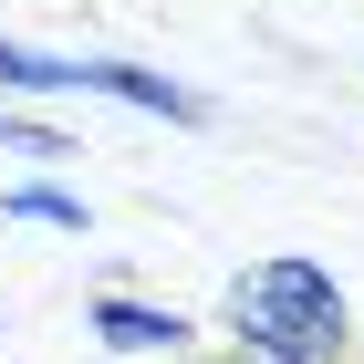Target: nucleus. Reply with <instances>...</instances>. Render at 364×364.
Here are the masks:
<instances>
[{"mask_svg":"<svg viewBox=\"0 0 364 364\" xmlns=\"http://www.w3.org/2000/svg\"><path fill=\"white\" fill-rule=\"evenodd\" d=\"M229 312H240V333H250L271 364H333L343 333H354L333 271H312V260H260V271H240Z\"/></svg>","mask_w":364,"mask_h":364,"instance_id":"1","label":"nucleus"},{"mask_svg":"<svg viewBox=\"0 0 364 364\" xmlns=\"http://www.w3.org/2000/svg\"><path fill=\"white\" fill-rule=\"evenodd\" d=\"M84 94H114V105L167 114V125H208V105H198L188 84H167V73H146V63H94V53H84Z\"/></svg>","mask_w":364,"mask_h":364,"instance_id":"2","label":"nucleus"},{"mask_svg":"<svg viewBox=\"0 0 364 364\" xmlns=\"http://www.w3.org/2000/svg\"><path fill=\"white\" fill-rule=\"evenodd\" d=\"M94 333L146 354V343H188V312H156V302H94Z\"/></svg>","mask_w":364,"mask_h":364,"instance_id":"3","label":"nucleus"},{"mask_svg":"<svg viewBox=\"0 0 364 364\" xmlns=\"http://www.w3.org/2000/svg\"><path fill=\"white\" fill-rule=\"evenodd\" d=\"M0 84H11V94H73V84H84V63H63V53H21V42H0Z\"/></svg>","mask_w":364,"mask_h":364,"instance_id":"4","label":"nucleus"},{"mask_svg":"<svg viewBox=\"0 0 364 364\" xmlns=\"http://www.w3.org/2000/svg\"><path fill=\"white\" fill-rule=\"evenodd\" d=\"M0 219H53V229H84V198H63V188H11V198H0Z\"/></svg>","mask_w":364,"mask_h":364,"instance_id":"5","label":"nucleus"}]
</instances>
